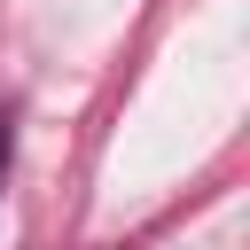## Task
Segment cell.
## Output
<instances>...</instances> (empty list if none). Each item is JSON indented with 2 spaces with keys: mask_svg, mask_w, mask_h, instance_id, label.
<instances>
[{
  "mask_svg": "<svg viewBox=\"0 0 250 250\" xmlns=\"http://www.w3.org/2000/svg\"><path fill=\"white\" fill-rule=\"evenodd\" d=\"M8 156H16V117H8V102H0V195H8Z\"/></svg>",
  "mask_w": 250,
  "mask_h": 250,
  "instance_id": "cell-1",
  "label": "cell"
}]
</instances>
